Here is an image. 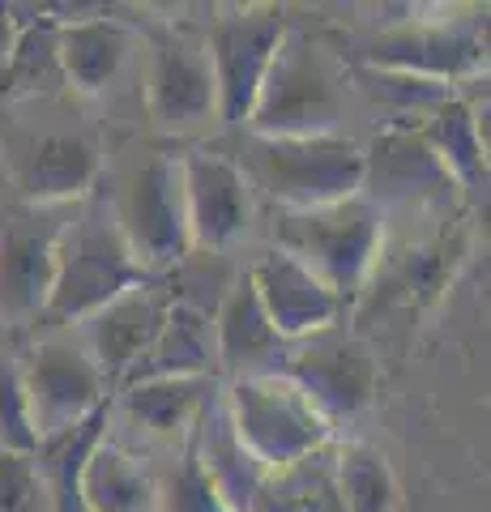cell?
<instances>
[{
	"label": "cell",
	"mask_w": 491,
	"mask_h": 512,
	"mask_svg": "<svg viewBox=\"0 0 491 512\" xmlns=\"http://www.w3.org/2000/svg\"><path fill=\"white\" fill-rule=\"evenodd\" d=\"M141 282H150V274L133 261L112 218V205L99 192H90L73 205L65 231L56 239V274L43 320L52 329H73Z\"/></svg>",
	"instance_id": "1"
},
{
	"label": "cell",
	"mask_w": 491,
	"mask_h": 512,
	"mask_svg": "<svg viewBox=\"0 0 491 512\" xmlns=\"http://www.w3.org/2000/svg\"><path fill=\"white\" fill-rule=\"evenodd\" d=\"M462 261H466L462 218L423 222L415 231H385L380 256L355 299V333L368 338V329H376L389 316H406V320L423 316L449 291Z\"/></svg>",
	"instance_id": "2"
},
{
	"label": "cell",
	"mask_w": 491,
	"mask_h": 512,
	"mask_svg": "<svg viewBox=\"0 0 491 512\" xmlns=\"http://www.w3.org/2000/svg\"><path fill=\"white\" fill-rule=\"evenodd\" d=\"M269 239V248L287 252L351 308L385 244V218L363 192H355L316 210H274Z\"/></svg>",
	"instance_id": "3"
},
{
	"label": "cell",
	"mask_w": 491,
	"mask_h": 512,
	"mask_svg": "<svg viewBox=\"0 0 491 512\" xmlns=\"http://www.w3.org/2000/svg\"><path fill=\"white\" fill-rule=\"evenodd\" d=\"M240 171L252 197L274 201V210H316L355 197L363 184V146L342 133L321 137H257L240 146Z\"/></svg>",
	"instance_id": "4"
},
{
	"label": "cell",
	"mask_w": 491,
	"mask_h": 512,
	"mask_svg": "<svg viewBox=\"0 0 491 512\" xmlns=\"http://www.w3.org/2000/svg\"><path fill=\"white\" fill-rule=\"evenodd\" d=\"M342 111H346L342 64L304 30H287L244 128L257 137H321V133H338Z\"/></svg>",
	"instance_id": "5"
},
{
	"label": "cell",
	"mask_w": 491,
	"mask_h": 512,
	"mask_svg": "<svg viewBox=\"0 0 491 512\" xmlns=\"http://www.w3.org/2000/svg\"><path fill=\"white\" fill-rule=\"evenodd\" d=\"M359 192L385 218V231L462 218V188L419 137L415 124H389L363 146Z\"/></svg>",
	"instance_id": "6"
},
{
	"label": "cell",
	"mask_w": 491,
	"mask_h": 512,
	"mask_svg": "<svg viewBox=\"0 0 491 512\" xmlns=\"http://www.w3.org/2000/svg\"><path fill=\"white\" fill-rule=\"evenodd\" d=\"M112 218L129 244L133 261L150 278H167L188 252V218H184V184H180V154L146 150L120 171L116 192L107 197Z\"/></svg>",
	"instance_id": "7"
},
{
	"label": "cell",
	"mask_w": 491,
	"mask_h": 512,
	"mask_svg": "<svg viewBox=\"0 0 491 512\" xmlns=\"http://www.w3.org/2000/svg\"><path fill=\"white\" fill-rule=\"evenodd\" d=\"M223 406L231 414L235 436L244 440V448L261 461L265 470L291 466V461L308 457V453H316V448L338 440L334 436L338 427L278 372H257V376L227 380Z\"/></svg>",
	"instance_id": "8"
},
{
	"label": "cell",
	"mask_w": 491,
	"mask_h": 512,
	"mask_svg": "<svg viewBox=\"0 0 491 512\" xmlns=\"http://www.w3.org/2000/svg\"><path fill=\"white\" fill-rule=\"evenodd\" d=\"M18 380L35 440H52L112 402L107 397L112 384L103 380V372L90 363L82 342L69 329H52L47 338L30 346L18 359Z\"/></svg>",
	"instance_id": "9"
},
{
	"label": "cell",
	"mask_w": 491,
	"mask_h": 512,
	"mask_svg": "<svg viewBox=\"0 0 491 512\" xmlns=\"http://www.w3.org/2000/svg\"><path fill=\"white\" fill-rule=\"evenodd\" d=\"M274 372L287 376L334 427L368 410L380 389V355L368 338H359L355 329L346 333L342 325L312 333L304 342H287Z\"/></svg>",
	"instance_id": "10"
},
{
	"label": "cell",
	"mask_w": 491,
	"mask_h": 512,
	"mask_svg": "<svg viewBox=\"0 0 491 512\" xmlns=\"http://www.w3.org/2000/svg\"><path fill=\"white\" fill-rule=\"evenodd\" d=\"M282 35H287V13L278 5H227L210 18V30L201 39L214 69L218 124H248Z\"/></svg>",
	"instance_id": "11"
},
{
	"label": "cell",
	"mask_w": 491,
	"mask_h": 512,
	"mask_svg": "<svg viewBox=\"0 0 491 512\" xmlns=\"http://www.w3.org/2000/svg\"><path fill=\"white\" fill-rule=\"evenodd\" d=\"M368 69L427 77L440 86L474 82L487 73V22L479 18H406L380 30L363 56Z\"/></svg>",
	"instance_id": "12"
},
{
	"label": "cell",
	"mask_w": 491,
	"mask_h": 512,
	"mask_svg": "<svg viewBox=\"0 0 491 512\" xmlns=\"http://www.w3.org/2000/svg\"><path fill=\"white\" fill-rule=\"evenodd\" d=\"M146 111L163 133H201L218 120V90L205 39L184 26H167L150 43Z\"/></svg>",
	"instance_id": "13"
},
{
	"label": "cell",
	"mask_w": 491,
	"mask_h": 512,
	"mask_svg": "<svg viewBox=\"0 0 491 512\" xmlns=\"http://www.w3.org/2000/svg\"><path fill=\"white\" fill-rule=\"evenodd\" d=\"M73 205H26L0 227V320L30 325L43 320L56 274V239Z\"/></svg>",
	"instance_id": "14"
},
{
	"label": "cell",
	"mask_w": 491,
	"mask_h": 512,
	"mask_svg": "<svg viewBox=\"0 0 491 512\" xmlns=\"http://www.w3.org/2000/svg\"><path fill=\"white\" fill-rule=\"evenodd\" d=\"M180 184L193 252H227L248 235L257 197L231 154L205 146L180 154Z\"/></svg>",
	"instance_id": "15"
},
{
	"label": "cell",
	"mask_w": 491,
	"mask_h": 512,
	"mask_svg": "<svg viewBox=\"0 0 491 512\" xmlns=\"http://www.w3.org/2000/svg\"><path fill=\"white\" fill-rule=\"evenodd\" d=\"M167 312H171L167 282L150 278V282L133 286V291H124L120 299H112L94 316H86L82 325H73L69 333L82 342L90 363L99 367L103 380L116 389V384L124 380V372H129V367L150 350V342L158 338Z\"/></svg>",
	"instance_id": "16"
},
{
	"label": "cell",
	"mask_w": 491,
	"mask_h": 512,
	"mask_svg": "<svg viewBox=\"0 0 491 512\" xmlns=\"http://www.w3.org/2000/svg\"><path fill=\"white\" fill-rule=\"evenodd\" d=\"M244 274L282 342H304L312 333L342 325L346 303L299 261H291L287 252L265 248L257 261L244 265Z\"/></svg>",
	"instance_id": "17"
},
{
	"label": "cell",
	"mask_w": 491,
	"mask_h": 512,
	"mask_svg": "<svg viewBox=\"0 0 491 512\" xmlns=\"http://www.w3.org/2000/svg\"><path fill=\"white\" fill-rule=\"evenodd\" d=\"M218 393V376H163V380H137L124 384L116 402H107L112 423L120 419L133 427L146 444H184L193 436L197 419Z\"/></svg>",
	"instance_id": "18"
},
{
	"label": "cell",
	"mask_w": 491,
	"mask_h": 512,
	"mask_svg": "<svg viewBox=\"0 0 491 512\" xmlns=\"http://www.w3.org/2000/svg\"><path fill=\"white\" fill-rule=\"evenodd\" d=\"M210 329H214V367L231 380L274 372L282 346H287L274 333V325H269V316H265L261 299H257V291H252L244 269H240V278L231 282L223 303L214 308Z\"/></svg>",
	"instance_id": "19"
},
{
	"label": "cell",
	"mask_w": 491,
	"mask_h": 512,
	"mask_svg": "<svg viewBox=\"0 0 491 512\" xmlns=\"http://www.w3.org/2000/svg\"><path fill=\"white\" fill-rule=\"evenodd\" d=\"M99 150L90 137L73 133H47L18 154V188L30 205H77L94 192L99 180Z\"/></svg>",
	"instance_id": "20"
},
{
	"label": "cell",
	"mask_w": 491,
	"mask_h": 512,
	"mask_svg": "<svg viewBox=\"0 0 491 512\" xmlns=\"http://www.w3.org/2000/svg\"><path fill=\"white\" fill-rule=\"evenodd\" d=\"M410 124L419 128V137L445 163L453 184L462 188V197H487V99L479 103L453 94V99L436 103Z\"/></svg>",
	"instance_id": "21"
},
{
	"label": "cell",
	"mask_w": 491,
	"mask_h": 512,
	"mask_svg": "<svg viewBox=\"0 0 491 512\" xmlns=\"http://www.w3.org/2000/svg\"><path fill=\"white\" fill-rule=\"evenodd\" d=\"M188 444H193V453H197L201 474L210 478L218 495H223V504H227L231 512H248L252 495L261 491V483H265L269 470L248 453L244 440L235 436L231 414H227V406H223V389L210 397V406H205V414L197 419Z\"/></svg>",
	"instance_id": "22"
},
{
	"label": "cell",
	"mask_w": 491,
	"mask_h": 512,
	"mask_svg": "<svg viewBox=\"0 0 491 512\" xmlns=\"http://www.w3.org/2000/svg\"><path fill=\"white\" fill-rule=\"evenodd\" d=\"M82 508L86 512H154L158 508V470L146 453L116 440L112 431L94 444L82 470Z\"/></svg>",
	"instance_id": "23"
},
{
	"label": "cell",
	"mask_w": 491,
	"mask_h": 512,
	"mask_svg": "<svg viewBox=\"0 0 491 512\" xmlns=\"http://www.w3.org/2000/svg\"><path fill=\"white\" fill-rule=\"evenodd\" d=\"M133 47V30L116 18H73L56 30V56L65 86L77 94H103L116 82Z\"/></svg>",
	"instance_id": "24"
},
{
	"label": "cell",
	"mask_w": 491,
	"mask_h": 512,
	"mask_svg": "<svg viewBox=\"0 0 491 512\" xmlns=\"http://www.w3.org/2000/svg\"><path fill=\"white\" fill-rule=\"evenodd\" d=\"M163 376H218L210 316L184 308V303H171L158 338L150 342L146 355L124 372V380L116 384V389L137 384V380H163Z\"/></svg>",
	"instance_id": "25"
},
{
	"label": "cell",
	"mask_w": 491,
	"mask_h": 512,
	"mask_svg": "<svg viewBox=\"0 0 491 512\" xmlns=\"http://www.w3.org/2000/svg\"><path fill=\"white\" fill-rule=\"evenodd\" d=\"M248 512H342L334 483V444L269 470Z\"/></svg>",
	"instance_id": "26"
},
{
	"label": "cell",
	"mask_w": 491,
	"mask_h": 512,
	"mask_svg": "<svg viewBox=\"0 0 491 512\" xmlns=\"http://www.w3.org/2000/svg\"><path fill=\"white\" fill-rule=\"evenodd\" d=\"M56 18H30L18 26L9 47V60L0 69V94L5 99H39V94L65 90V73H60L56 56Z\"/></svg>",
	"instance_id": "27"
},
{
	"label": "cell",
	"mask_w": 491,
	"mask_h": 512,
	"mask_svg": "<svg viewBox=\"0 0 491 512\" xmlns=\"http://www.w3.org/2000/svg\"><path fill=\"white\" fill-rule=\"evenodd\" d=\"M334 483L342 512H393L398 508V478L380 448L363 440H334Z\"/></svg>",
	"instance_id": "28"
},
{
	"label": "cell",
	"mask_w": 491,
	"mask_h": 512,
	"mask_svg": "<svg viewBox=\"0 0 491 512\" xmlns=\"http://www.w3.org/2000/svg\"><path fill=\"white\" fill-rule=\"evenodd\" d=\"M359 86L363 94H372L380 107H389L393 124H410L419 120L423 111H432L436 103H445L457 94V86H440V82H427V77H410V73H393V69H359Z\"/></svg>",
	"instance_id": "29"
},
{
	"label": "cell",
	"mask_w": 491,
	"mask_h": 512,
	"mask_svg": "<svg viewBox=\"0 0 491 512\" xmlns=\"http://www.w3.org/2000/svg\"><path fill=\"white\" fill-rule=\"evenodd\" d=\"M154 512H231L223 504V495L214 491V483L201 474L193 444H180L176 466H167L158 474V508Z\"/></svg>",
	"instance_id": "30"
},
{
	"label": "cell",
	"mask_w": 491,
	"mask_h": 512,
	"mask_svg": "<svg viewBox=\"0 0 491 512\" xmlns=\"http://www.w3.org/2000/svg\"><path fill=\"white\" fill-rule=\"evenodd\" d=\"M0 448L5 453H35V427L26 414V397H22V380H18V363L0 359Z\"/></svg>",
	"instance_id": "31"
},
{
	"label": "cell",
	"mask_w": 491,
	"mask_h": 512,
	"mask_svg": "<svg viewBox=\"0 0 491 512\" xmlns=\"http://www.w3.org/2000/svg\"><path fill=\"white\" fill-rule=\"evenodd\" d=\"M0 512H47L35 461L0 448Z\"/></svg>",
	"instance_id": "32"
}]
</instances>
